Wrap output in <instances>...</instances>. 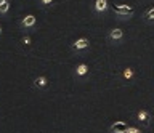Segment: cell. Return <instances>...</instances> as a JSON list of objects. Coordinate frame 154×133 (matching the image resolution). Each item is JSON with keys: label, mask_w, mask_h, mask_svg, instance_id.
<instances>
[{"label": "cell", "mask_w": 154, "mask_h": 133, "mask_svg": "<svg viewBox=\"0 0 154 133\" xmlns=\"http://www.w3.org/2000/svg\"><path fill=\"white\" fill-rule=\"evenodd\" d=\"M29 42H31V40H29V37H24V39H23V44H26V45H29Z\"/></svg>", "instance_id": "9a60e30c"}, {"label": "cell", "mask_w": 154, "mask_h": 133, "mask_svg": "<svg viewBox=\"0 0 154 133\" xmlns=\"http://www.w3.org/2000/svg\"><path fill=\"white\" fill-rule=\"evenodd\" d=\"M127 130H128V125L122 120H117L111 125V131L112 133H127Z\"/></svg>", "instance_id": "7a4b0ae2"}, {"label": "cell", "mask_w": 154, "mask_h": 133, "mask_svg": "<svg viewBox=\"0 0 154 133\" xmlns=\"http://www.w3.org/2000/svg\"><path fill=\"white\" fill-rule=\"evenodd\" d=\"M137 117H138L140 122H143L144 125H148V123H149V117H151V116H149L148 111H140V112L137 114Z\"/></svg>", "instance_id": "52a82bcc"}, {"label": "cell", "mask_w": 154, "mask_h": 133, "mask_svg": "<svg viewBox=\"0 0 154 133\" xmlns=\"http://www.w3.org/2000/svg\"><path fill=\"white\" fill-rule=\"evenodd\" d=\"M40 2H42V5H50L53 0H40Z\"/></svg>", "instance_id": "5bb4252c"}, {"label": "cell", "mask_w": 154, "mask_h": 133, "mask_svg": "<svg viewBox=\"0 0 154 133\" xmlns=\"http://www.w3.org/2000/svg\"><path fill=\"white\" fill-rule=\"evenodd\" d=\"M88 45H90L88 39H79V40H75L74 44H72V50L79 51V50H84V48H87Z\"/></svg>", "instance_id": "3957f363"}, {"label": "cell", "mask_w": 154, "mask_h": 133, "mask_svg": "<svg viewBox=\"0 0 154 133\" xmlns=\"http://www.w3.org/2000/svg\"><path fill=\"white\" fill-rule=\"evenodd\" d=\"M112 11L116 13V15H119V16H130V15H133L135 8L128 7V5H114Z\"/></svg>", "instance_id": "6da1fadb"}, {"label": "cell", "mask_w": 154, "mask_h": 133, "mask_svg": "<svg viewBox=\"0 0 154 133\" xmlns=\"http://www.w3.org/2000/svg\"><path fill=\"white\" fill-rule=\"evenodd\" d=\"M144 20H148V21H154V7L144 11Z\"/></svg>", "instance_id": "30bf717a"}, {"label": "cell", "mask_w": 154, "mask_h": 133, "mask_svg": "<svg viewBox=\"0 0 154 133\" xmlns=\"http://www.w3.org/2000/svg\"><path fill=\"white\" fill-rule=\"evenodd\" d=\"M124 37V31L119 29V27H114V29L109 31V40H120Z\"/></svg>", "instance_id": "277c9868"}, {"label": "cell", "mask_w": 154, "mask_h": 133, "mask_svg": "<svg viewBox=\"0 0 154 133\" xmlns=\"http://www.w3.org/2000/svg\"><path fill=\"white\" fill-rule=\"evenodd\" d=\"M124 77H125V79H132V77H133V71L130 69V68H127V69L124 71Z\"/></svg>", "instance_id": "7c38bea8"}, {"label": "cell", "mask_w": 154, "mask_h": 133, "mask_svg": "<svg viewBox=\"0 0 154 133\" xmlns=\"http://www.w3.org/2000/svg\"><path fill=\"white\" fill-rule=\"evenodd\" d=\"M45 85H47L45 77H37L35 80H34V87H37V88H42V87H45Z\"/></svg>", "instance_id": "ba28073f"}, {"label": "cell", "mask_w": 154, "mask_h": 133, "mask_svg": "<svg viewBox=\"0 0 154 133\" xmlns=\"http://www.w3.org/2000/svg\"><path fill=\"white\" fill-rule=\"evenodd\" d=\"M75 72H77V75H85L87 72H88V66L87 64H79Z\"/></svg>", "instance_id": "9c48e42d"}, {"label": "cell", "mask_w": 154, "mask_h": 133, "mask_svg": "<svg viewBox=\"0 0 154 133\" xmlns=\"http://www.w3.org/2000/svg\"><path fill=\"white\" fill-rule=\"evenodd\" d=\"M34 24H35V16L34 15H27V16H24L21 20V26L23 27H31Z\"/></svg>", "instance_id": "8992f818"}, {"label": "cell", "mask_w": 154, "mask_h": 133, "mask_svg": "<svg viewBox=\"0 0 154 133\" xmlns=\"http://www.w3.org/2000/svg\"><path fill=\"white\" fill-rule=\"evenodd\" d=\"M127 133H141L138 130V128H135V127H128V130H127Z\"/></svg>", "instance_id": "4fadbf2b"}, {"label": "cell", "mask_w": 154, "mask_h": 133, "mask_svg": "<svg viewBox=\"0 0 154 133\" xmlns=\"http://www.w3.org/2000/svg\"><path fill=\"white\" fill-rule=\"evenodd\" d=\"M108 10V0H96L95 2V11L96 13H103Z\"/></svg>", "instance_id": "5b68a950"}, {"label": "cell", "mask_w": 154, "mask_h": 133, "mask_svg": "<svg viewBox=\"0 0 154 133\" xmlns=\"http://www.w3.org/2000/svg\"><path fill=\"white\" fill-rule=\"evenodd\" d=\"M8 8H10V3H8V0H7V2H3L2 5H0V13H7Z\"/></svg>", "instance_id": "8fae6325"}, {"label": "cell", "mask_w": 154, "mask_h": 133, "mask_svg": "<svg viewBox=\"0 0 154 133\" xmlns=\"http://www.w3.org/2000/svg\"><path fill=\"white\" fill-rule=\"evenodd\" d=\"M0 32H2V31H0Z\"/></svg>", "instance_id": "2e32d148"}]
</instances>
